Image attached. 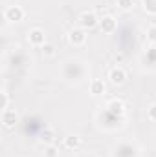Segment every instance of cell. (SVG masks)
<instances>
[{
  "mask_svg": "<svg viewBox=\"0 0 156 157\" xmlns=\"http://www.w3.org/2000/svg\"><path fill=\"white\" fill-rule=\"evenodd\" d=\"M109 110H110V113H114V115H121V113L125 112V104H123V101H112V102L109 104Z\"/></svg>",
  "mask_w": 156,
  "mask_h": 157,
  "instance_id": "obj_8",
  "label": "cell"
},
{
  "mask_svg": "<svg viewBox=\"0 0 156 157\" xmlns=\"http://www.w3.org/2000/svg\"><path fill=\"white\" fill-rule=\"evenodd\" d=\"M42 51H44L46 55H53V46H50V44H44V46H42Z\"/></svg>",
  "mask_w": 156,
  "mask_h": 157,
  "instance_id": "obj_18",
  "label": "cell"
},
{
  "mask_svg": "<svg viewBox=\"0 0 156 157\" xmlns=\"http://www.w3.org/2000/svg\"><path fill=\"white\" fill-rule=\"evenodd\" d=\"M117 6H119V9H123V11H129V9L134 6V0H117Z\"/></svg>",
  "mask_w": 156,
  "mask_h": 157,
  "instance_id": "obj_12",
  "label": "cell"
},
{
  "mask_svg": "<svg viewBox=\"0 0 156 157\" xmlns=\"http://www.w3.org/2000/svg\"><path fill=\"white\" fill-rule=\"evenodd\" d=\"M30 42H31L33 46H44V44H46L44 31H42V29H31V31H30Z\"/></svg>",
  "mask_w": 156,
  "mask_h": 157,
  "instance_id": "obj_5",
  "label": "cell"
},
{
  "mask_svg": "<svg viewBox=\"0 0 156 157\" xmlns=\"http://www.w3.org/2000/svg\"><path fill=\"white\" fill-rule=\"evenodd\" d=\"M101 31L103 33L116 31V20H114V17H103V20H101Z\"/></svg>",
  "mask_w": 156,
  "mask_h": 157,
  "instance_id": "obj_6",
  "label": "cell"
},
{
  "mask_svg": "<svg viewBox=\"0 0 156 157\" xmlns=\"http://www.w3.org/2000/svg\"><path fill=\"white\" fill-rule=\"evenodd\" d=\"M68 40L72 46H83L86 42V33L83 29H72L70 35H68Z\"/></svg>",
  "mask_w": 156,
  "mask_h": 157,
  "instance_id": "obj_3",
  "label": "cell"
},
{
  "mask_svg": "<svg viewBox=\"0 0 156 157\" xmlns=\"http://www.w3.org/2000/svg\"><path fill=\"white\" fill-rule=\"evenodd\" d=\"M147 39L156 44V26H151V28L147 29Z\"/></svg>",
  "mask_w": 156,
  "mask_h": 157,
  "instance_id": "obj_15",
  "label": "cell"
},
{
  "mask_svg": "<svg viewBox=\"0 0 156 157\" xmlns=\"http://www.w3.org/2000/svg\"><path fill=\"white\" fill-rule=\"evenodd\" d=\"M64 146L70 148V150H76V148L81 146V139H79L77 135H70V137L64 139Z\"/></svg>",
  "mask_w": 156,
  "mask_h": 157,
  "instance_id": "obj_11",
  "label": "cell"
},
{
  "mask_svg": "<svg viewBox=\"0 0 156 157\" xmlns=\"http://www.w3.org/2000/svg\"><path fill=\"white\" fill-rule=\"evenodd\" d=\"M2 108L9 110V97H7V93H2Z\"/></svg>",
  "mask_w": 156,
  "mask_h": 157,
  "instance_id": "obj_16",
  "label": "cell"
},
{
  "mask_svg": "<svg viewBox=\"0 0 156 157\" xmlns=\"http://www.w3.org/2000/svg\"><path fill=\"white\" fill-rule=\"evenodd\" d=\"M17 119L18 117H17V113L13 110H4V113H2V124H4V128H7V130L15 128Z\"/></svg>",
  "mask_w": 156,
  "mask_h": 157,
  "instance_id": "obj_4",
  "label": "cell"
},
{
  "mask_svg": "<svg viewBox=\"0 0 156 157\" xmlns=\"http://www.w3.org/2000/svg\"><path fill=\"white\" fill-rule=\"evenodd\" d=\"M79 22H81L83 29H90V28H94V26L97 24V17H96V13H92V11H84V13L81 15Z\"/></svg>",
  "mask_w": 156,
  "mask_h": 157,
  "instance_id": "obj_2",
  "label": "cell"
},
{
  "mask_svg": "<svg viewBox=\"0 0 156 157\" xmlns=\"http://www.w3.org/2000/svg\"><path fill=\"white\" fill-rule=\"evenodd\" d=\"M125 78H127V73H125L121 68H114V70L110 71V80H112V84H123Z\"/></svg>",
  "mask_w": 156,
  "mask_h": 157,
  "instance_id": "obj_7",
  "label": "cell"
},
{
  "mask_svg": "<svg viewBox=\"0 0 156 157\" xmlns=\"http://www.w3.org/2000/svg\"><path fill=\"white\" fill-rule=\"evenodd\" d=\"M147 117L151 119V121H156V104L149 108V112H147Z\"/></svg>",
  "mask_w": 156,
  "mask_h": 157,
  "instance_id": "obj_17",
  "label": "cell"
},
{
  "mask_svg": "<svg viewBox=\"0 0 156 157\" xmlns=\"http://www.w3.org/2000/svg\"><path fill=\"white\" fill-rule=\"evenodd\" d=\"M90 91H92V95H101V93L105 91V84H103V80H99V78L92 80V84H90Z\"/></svg>",
  "mask_w": 156,
  "mask_h": 157,
  "instance_id": "obj_9",
  "label": "cell"
},
{
  "mask_svg": "<svg viewBox=\"0 0 156 157\" xmlns=\"http://www.w3.org/2000/svg\"><path fill=\"white\" fill-rule=\"evenodd\" d=\"M44 157H59V150L55 148V146H48L46 150H44Z\"/></svg>",
  "mask_w": 156,
  "mask_h": 157,
  "instance_id": "obj_14",
  "label": "cell"
},
{
  "mask_svg": "<svg viewBox=\"0 0 156 157\" xmlns=\"http://www.w3.org/2000/svg\"><path fill=\"white\" fill-rule=\"evenodd\" d=\"M53 139H55V132H53L51 128H44V130H42V133H40V141H42V143L51 144V143H53Z\"/></svg>",
  "mask_w": 156,
  "mask_h": 157,
  "instance_id": "obj_10",
  "label": "cell"
},
{
  "mask_svg": "<svg viewBox=\"0 0 156 157\" xmlns=\"http://www.w3.org/2000/svg\"><path fill=\"white\" fill-rule=\"evenodd\" d=\"M143 7L149 13H154L156 15V0H143Z\"/></svg>",
  "mask_w": 156,
  "mask_h": 157,
  "instance_id": "obj_13",
  "label": "cell"
},
{
  "mask_svg": "<svg viewBox=\"0 0 156 157\" xmlns=\"http://www.w3.org/2000/svg\"><path fill=\"white\" fill-rule=\"evenodd\" d=\"M4 17H6V20H9V22H18V20L24 18V9L18 7V6H11V7L6 9Z\"/></svg>",
  "mask_w": 156,
  "mask_h": 157,
  "instance_id": "obj_1",
  "label": "cell"
}]
</instances>
